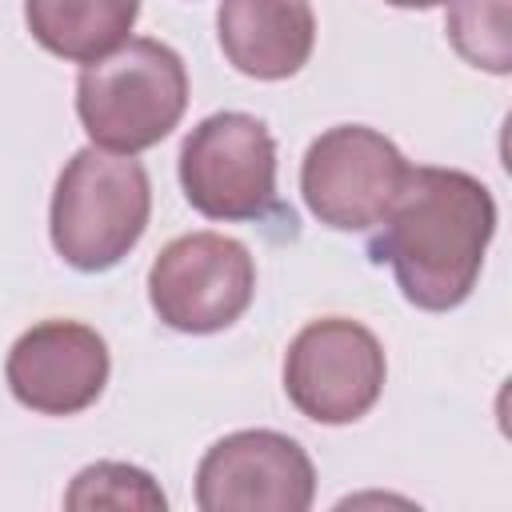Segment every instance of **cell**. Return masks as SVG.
I'll return each instance as SVG.
<instances>
[{
  "label": "cell",
  "mask_w": 512,
  "mask_h": 512,
  "mask_svg": "<svg viewBox=\"0 0 512 512\" xmlns=\"http://www.w3.org/2000/svg\"><path fill=\"white\" fill-rule=\"evenodd\" d=\"M496 232V200L488 184L460 168H408L388 204L372 256L388 260L408 304L448 312L468 300L488 240Z\"/></svg>",
  "instance_id": "obj_1"
},
{
  "label": "cell",
  "mask_w": 512,
  "mask_h": 512,
  "mask_svg": "<svg viewBox=\"0 0 512 512\" xmlns=\"http://www.w3.org/2000/svg\"><path fill=\"white\" fill-rule=\"evenodd\" d=\"M188 108L184 60L152 40L136 36L88 60L76 80V112L96 148L136 156L160 144Z\"/></svg>",
  "instance_id": "obj_2"
},
{
  "label": "cell",
  "mask_w": 512,
  "mask_h": 512,
  "mask_svg": "<svg viewBox=\"0 0 512 512\" xmlns=\"http://www.w3.org/2000/svg\"><path fill=\"white\" fill-rule=\"evenodd\" d=\"M152 188L140 160L108 148H80L52 192V248L76 272L120 264L148 228Z\"/></svg>",
  "instance_id": "obj_3"
},
{
  "label": "cell",
  "mask_w": 512,
  "mask_h": 512,
  "mask_svg": "<svg viewBox=\"0 0 512 512\" xmlns=\"http://www.w3.org/2000/svg\"><path fill=\"white\" fill-rule=\"evenodd\" d=\"M180 188L208 220H260L276 204V140L248 112H216L180 144Z\"/></svg>",
  "instance_id": "obj_4"
},
{
  "label": "cell",
  "mask_w": 512,
  "mask_h": 512,
  "mask_svg": "<svg viewBox=\"0 0 512 512\" xmlns=\"http://www.w3.org/2000/svg\"><path fill=\"white\" fill-rule=\"evenodd\" d=\"M256 292V264L248 248L220 232L176 236L148 268L152 312L192 336L236 324Z\"/></svg>",
  "instance_id": "obj_5"
},
{
  "label": "cell",
  "mask_w": 512,
  "mask_h": 512,
  "mask_svg": "<svg viewBox=\"0 0 512 512\" xmlns=\"http://www.w3.org/2000/svg\"><path fill=\"white\" fill-rule=\"evenodd\" d=\"M400 148L364 124L320 132L300 164V192L308 212L336 232H364L384 220L404 184Z\"/></svg>",
  "instance_id": "obj_6"
},
{
  "label": "cell",
  "mask_w": 512,
  "mask_h": 512,
  "mask_svg": "<svg viewBox=\"0 0 512 512\" xmlns=\"http://www.w3.org/2000/svg\"><path fill=\"white\" fill-rule=\"evenodd\" d=\"M384 372L380 340L356 320L328 316L300 328L288 344L284 392L316 424H352L380 400Z\"/></svg>",
  "instance_id": "obj_7"
},
{
  "label": "cell",
  "mask_w": 512,
  "mask_h": 512,
  "mask_svg": "<svg viewBox=\"0 0 512 512\" xmlns=\"http://www.w3.org/2000/svg\"><path fill=\"white\" fill-rule=\"evenodd\" d=\"M316 496L308 452L272 428H248L216 440L196 468V504L204 512H304Z\"/></svg>",
  "instance_id": "obj_8"
},
{
  "label": "cell",
  "mask_w": 512,
  "mask_h": 512,
  "mask_svg": "<svg viewBox=\"0 0 512 512\" xmlns=\"http://www.w3.org/2000/svg\"><path fill=\"white\" fill-rule=\"evenodd\" d=\"M4 372L24 408L44 416H76L96 404L108 384V344L88 324L44 320L12 344Z\"/></svg>",
  "instance_id": "obj_9"
},
{
  "label": "cell",
  "mask_w": 512,
  "mask_h": 512,
  "mask_svg": "<svg viewBox=\"0 0 512 512\" xmlns=\"http://www.w3.org/2000/svg\"><path fill=\"white\" fill-rule=\"evenodd\" d=\"M216 32L236 72L288 80L312 56L316 16L308 0H220Z\"/></svg>",
  "instance_id": "obj_10"
},
{
  "label": "cell",
  "mask_w": 512,
  "mask_h": 512,
  "mask_svg": "<svg viewBox=\"0 0 512 512\" xmlns=\"http://www.w3.org/2000/svg\"><path fill=\"white\" fill-rule=\"evenodd\" d=\"M140 0H24L28 32L60 60H100L128 40Z\"/></svg>",
  "instance_id": "obj_11"
},
{
  "label": "cell",
  "mask_w": 512,
  "mask_h": 512,
  "mask_svg": "<svg viewBox=\"0 0 512 512\" xmlns=\"http://www.w3.org/2000/svg\"><path fill=\"white\" fill-rule=\"evenodd\" d=\"M444 32L468 64L496 72V76H504L512 68L508 0H452Z\"/></svg>",
  "instance_id": "obj_12"
},
{
  "label": "cell",
  "mask_w": 512,
  "mask_h": 512,
  "mask_svg": "<svg viewBox=\"0 0 512 512\" xmlns=\"http://www.w3.org/2000/svg\"><path fill=\"white\" fill-rule=\"evenodd\" d=\"M68 508H140V512H164V492L156 488V480L144 468L132 464H116V460H100L88 464L84 472H76L72 488L64 492Z\"/></svg>",
  "instance_id": "obj_13"
},
{
  "label": "cell",
  "mask_w": 512,
  "mask_h": 512,
  "mask_svg": "<svg viewBox=\"0 0 512 512\" xmlns=\"http://www.w3.org/2000/svg\"><path fill=\"white\" fill-rule=\"evenodd\" d=\"M392 8H436V4H448V0H384Z\"/></svg>",
  "instance_id": "obj_14"
}]
</instances>
